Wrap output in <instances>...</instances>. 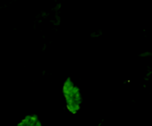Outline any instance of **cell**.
Wrapping results in <instances>:
<instances>
[{"label":"cell","instance_id":"1","mask_svg":"<svg viewBox=\"0 0 152 126\" xmlns=\"http://www.w3.org/2000/svg\"><path fill=\"white\" fill-rule=\"evenodd\" d=\"M63 94L66 102L67 108L70 112L76 114L80 110L82 96L78 87L68 78L63 85Z\"/></svg>","mask_w":152,"mask_h":126},{"label":"cell","instance_id":"2","mask_svg":"<svg viewBox=\"0 0 152 126\" xmlns=\"http://www.w3.org/2000/svg\"><path fill=\"white\" fill-rule=\"evenodd\" d=\"M18 125H22V126H31V125H41L40 121L39 120L38 117L35 115H29L25 117L20 123L18 124Z\"/></svg>","mask_w":152,"mask_h":126}]
</instances>
